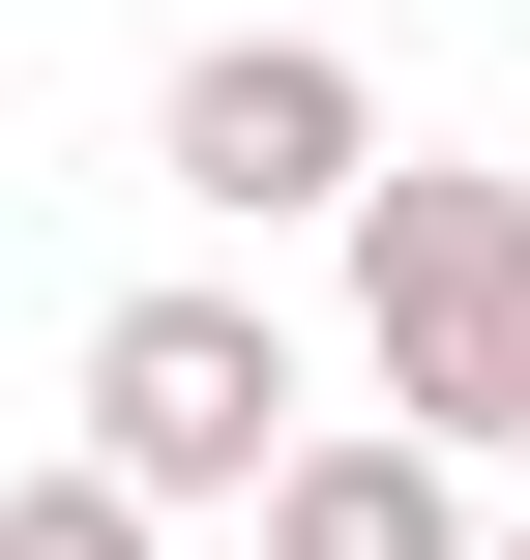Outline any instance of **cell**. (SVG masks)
I'll return each instance as SVG.
<instances>
[{
	"label": "cell",
	"instance_id": "7a4b0ae2",
	"mask_svg": "<svg viewBox=\"0 0 530 560\" xmlns=\"http://www.w3.org/2000/svg\"><path fill=\"white\" fill-rule=\"evenodd\" d=\"M295 443H325V413H295V325H266L236 266H148V295L89 325V443H59V472H118L148 532H177V502H266Z\"/></svg>",
	"mask_w": 530,
	"mask_h": 560
},
{
	"label": "cell",
	"instance_id": "277c9868",
	"mask_svg": "<svg viewBox=\"0 0 530 560\" xmlns=\"http://www.w3.org/2000/svg\"><path fill=\"white\" fill-rule=\"evenodd\" d=\"M266 560H472V472L384 443V413H325V443L266 472Z\"/></svg>",
	"mask_w": 530,
	"mask_h": 560
},
{
	"label": "cell",
	"instance_id": "8992f818",
	"mask_svg": "<svg viewBox=\"0 0 530 560\" xmlns=\"http://www.w3.org/2000/svg\"><path fill=\"white\" fill-rule=\"evenodd\" d=\"M472 560H530V532H472Z\"/></svg>",
	"mask_w": 530,
	"mask_h": 560
},
{
	"label": "cell",
	"instance_id": "3957f363",
	"mask_svg": "<svg viewBox=\"0 0 530 560\" xmlns=\"http://www.w3.org/2000/svg\"><path fill=\"white\" fill-rule=\"evenodd\" d=\"M148 148H177V207H207V236H354V177H384V89H354V30H207Z\"/></svg>",
	"mask_w": 530,
	"mask_h": 560
},
{
	"label": "cell",
	"instance_id": "5b68a950",
	"mask_svg": "<svg viewBox=\"0 0 530 560\" xmlns=\"http://www.w3.org/2000/svg\"><path fill=\"white\" fill-rule=\"evenodd\" d=\"M0 560H177V532H148L118 472H0Z\"/></svg>",
	"mask_w": 530,
	"mask_h": 560
},
{
	"label": "cell",
	"instance_id": "6da1fadb",
	"mask_svg": "<svg viewBox=\"0 0 530 560\" xmlns=\"http://www.w3.org/2000/svg\"><path fill=\"white\" fill-rule=\"evenodd\" d=\"M354 384H384V443H443V472L530 443V177L502 148H384V177H354Z\"/></svg>",
	"mask_w": 530,
	"mask_h": 560
}]
</instances>
